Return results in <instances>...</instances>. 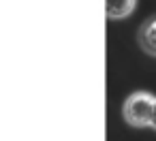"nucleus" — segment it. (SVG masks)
Instances as JSON below:
<instances>
[{
	"instance_id": "obj_3",
	"label": "nucleus",
	"mask_w": 156,
	"mask_h": 141,
	"mask_svg": "<svg viewBox=\"0 0 156 141\" xmlns=\"http://www.w3.org/2000/svg\"><path fill=\"white\" fill-rule=\"evenodd\" d=\"M139 0H105V13L109 22H122L128 19L137 11Z\"/></svg>"
},
{
	"instance_id": "obj_1",
	"label": "nucleus",
	"mask_w": 156,
	"mask_h": 141,
	"mask_svg": "<svg viewBox=\"0 0 156 141\" xmlns=\"http://www.w3.org/2000/svg\"><path fill=\"white\" fill-rule=\"evenodd\" d=\"M156 96L147 90H137L124 98L122 105V118L133 128H150L152 109H154Z\"/></svg>"
},
{
	"instance_id": "obj_2",
	"label": "nucleus",
	"mask_w": 156,
	"mask_h": 141,
	"mask_svg": "<svg viewBox=\"0 0 156 141\" xmlns=\"http://www.w3.org/2000/svg\"><path fill=\"white\" fill-rule=\"evenodd\" d=\"M137 45L139 49L150 56V58H156V15L147 17L139 30H137Z\"/></svg>"
},
{
	"instance_id": "obj_4",
	"label": "nucleus",
	"mask_w": 156,
	"mask_h": 141,
	"mask_svg": "<svg viewBox=\"0 0 156 141\" xmlns=\"http://www.w3.org/2000/svg\"><path fill=\"white\" fill-rule=\"evenodd\" d=\"M150 128L156 130V100H154V109H152V120H150Z\"/></svg>"
}]
</instances>
